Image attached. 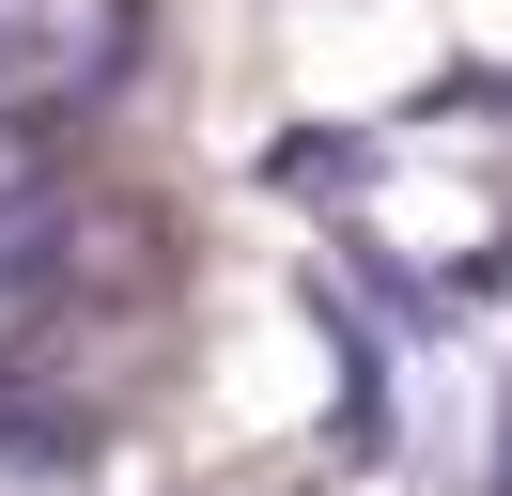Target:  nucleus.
Wrapping results in <instances>:
<instances>
[{
    "mask_svg": "<svg viewBox=\"0 0 512 496\" xmlns=\"http://www.w3.org/2000/svg\"><path fill=\"white\" fill-rule=\"evenodd\" d=\"M47 171H63L47 109H32V93H0V202H47Z\"/></svg>",
    "mask_w": 512,
    "mask_h": 496,
    "instance_id": "obj_2",
    "label": "nucleus"
},
{
    "mask_svg": "<svg viewBox=\"0 0 512 496\" xmlns=\"http://www.w3.org/2000/svg\"><path fill=\"white\" fill-rule=\"evenodd\" d=\"M63 295H78V233H63L47 202H0V357H16Z\"/></svg>",
    "mask_w": 512,
    "mask_h": 496,
    "instance_id": "obj_1",
    "label": "nucleus"
}]
</instances>
